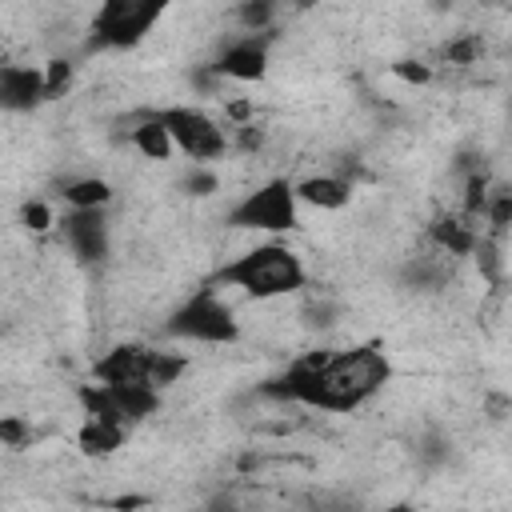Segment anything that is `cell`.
Returning a JSON list of instances; mask_svg holds the SVG:
<instances>
[{
  "label": "cell",
  "instance_id": "22",
  "mask_svg": "<svg viewBox=\"0 0 512 512\" xmlns=\"http://www.w3.org/2000/svg\"><path fill=\"white\" fill-rule=\"evenodd\" d=\"M184 188H188L192 196H212V192L220 188V176H216L208 164H192V172L184 176Z\"/></svg>",
  "mask_w": 512,
  "mask_h": 512
},
{
  "label": "cell",
  "instance_id": "5",
  "mask_svg": "<svg viewBox=\"0 0 512 512\" xmlns=\"http://www.w3.org/2000/svg\"><path fill=\"white\" fill-rule=\"evenodd\" d=\"M300 196H296V180L288 176H268L264 184H256L252 192H244L232 208H228V224L240 232H268V236H284L300 228Z\"/></svg>",
  "mask_w": 512,
  "mask_h": 512
},
{
  "label": "cell",
  "instance_id": "2",
  "mask_svg": "<svg viewBox=\"0 0 512 512\" xmlns=\"http://www.w3.org/2000/svg\"><path fill=\"white\" fill-rule=\"evenodd\" d=\"M212 284L236 288L252 300H280V296H296V292L308 288V264L296 248H288L280 240H268V244L244 248L240 256L220 264Z\"/></svg>",
  "mask_w": 512,
  "mask_h": 512
},
{
  "label": "cell",
  "instance_id": "4",
  "mask_svg": "<svg viewBox=\"0 0 512 512\" xmlns=\"http://www.w3.org/2000/svg\"><path fill=\"white\" fill-rule=\"evenodd\" d=\"M164 332L172 340H188V344H236L240 340V320H236V308L212 288H196L192 296H184L168 320H164Z\"/></svg>",
  "mask_w": 512,
  "mask_h": 512
},
{
  "label": "cell",
  "instance_id": "17",
  "mask_svg": "<svg viewBox=\"0 0 512 512\" xmlns=\"http://www.w3.org/2000/svg\"><path fill=\"white\" fill-rule=\"evenodd\" d=\"M184 372H188V356L152 348V372H148V380H152L156 388H172V384H176Z\"/></svg>",
  "mask_w": 512,
  "mask_h": 512
},
{
  "label": "cell",
  "instance_id": "9",
  "mask_svg": "<svg viewBox=\"0 0 512 512\" xmlns=\"http://www.w3.org/2000/svg\"><path fill=\"white\" fill-rule=\"evenodd\" d=\"M148 372H152V348L136 340H120L100 360H92V380L100 384H136V380H148Z\"/></svg>",
  "mask_w": 512,
  "mask_h": 512
},
{
  "label": "cell",
  "instance_id": "1",
  "mask_svg": "<svg viewBox=\"0 0 512 512\" xmlns=\"http://www.w3.org/2000/svg\"><path fill=\"white\" fill-rule=\"evenodd\" d=\"M392 380V360L380 344H352L340 352H308L284 372L264 380V396L288 400L312 412H356L384 392Z\"/></svg>",
  "mask_w": 512,
  "mask_h": 512
},
{
  "label": "cell",
  "instance_id": "19",
  "mask_svg": "<svg viewBox=\"0 0 512 512\" xmlns=\"http://www.w3.org/2000/svg\"><path fill=\"white\" fill-rule=\"evenodd\" d=\"M480 56H484V40L476 32H464V36L448 40V48H444V60L448 64H476Z\"/></svg>",
  "mask_w": 512,
  "mask_h": 512
},
{
  "label": "cell",
  "instance_id": "16",
  "mask_svg": "<svg viewBox=\"0 0 512 512\" xmlns=\"http://www.w3.org/2000/svg\"><path fill=\"white\" fill-rule=\"evenodd\" d=\"M484 220H488L492 236H504L512 228V188L508 184H492L488 204H484Z\"/></svg>",
  "mask_w": 512,
  "mask_h": 512
},
{
  "label": "cell",
  "instance_id": "20",
  "mask_svg": "<svg viewBox=\"0 0 512 512\" xmlns=\"http://www.w3.org/2000/svg\"><path fill=\"white\" fill-rule=\"evenodd\" d=\"M44 84H48V100L64 96V88L72 84V60H64V56H52V60L44 64Z\"/></svg>",
  "mask_w": 512,
  "mask_h": 512
},
{
  "label": "cell",
  "instance_id": "11",
  "mask_svg": "<svg viewBox=\"0 0 512 512\" xmlns=\"http://www.w3.org/2000/svg\"><path fill=\"white\" fill-rule=\"evenodd\" d=\"M296 196H300V204H308V208L340 212V208L352 204V180L340 176V172H312V176L296 180Z\"/></svg>",
  "mask_w": 512,
  "mask_h": 512
},
{
  "label": "cell",
  "instance_id": "26",
  "mask_svg": "<svg viewBox=\"0 0 512 512\" xmlns=\"http://www.w3.org/2000/svg\"><path fill=\"white\" fill-rule=\"evenodd\" d=\"M112 504L116 508H140V504H148V496H116Z\"/></svg>",
  "mask_w": 512,
  "mask_h": 512
},
{
  "label": "cell",
  "instance_id": "24",
  "mask_svg": "<svg viewBox=\"0 0 512 512\" xmlns=\"http://www.w3.org/2000/svg\"><path fill=\"white\" fill-rule=\"evenodd\" d=\"M392 72H396L400 80H408V84H428V80H432V68L420 64V60H396Z\"/></svg>",
  "mask_w": 512,
  "mask_h": 512
},
{
  "label": "cell",
  "instance_id": "3",
  "mask_svg": "<svg viewBox=\"0 0 512 512\" xmlns=\"http://www.w3.org/2000/svg\"><path fill=\"white\" fill-rule=\"evenodd\" d=\"M172 0H100L88 24L92 52H128L148 40V32L164 20Z\"/></svg>",
  "mask_w": 512,
  "mask_h": 512
},
{
  "label": "cell",
  "instance_id": "21",
  "mask_svg": "<svg viewBox=\"0 0 512 512\" xmlns=\"http://www.w3.org/2000/svg\"><path fill=\"white\" fill-rule=\"evenodd\" d=\"M20 224H24L28 232H44V228L56 224V216H52V208H48L44 200H24V208H20Z\"/></svg>",
  "mask_w": 512,
  "mask_h": 512
},
{
  "label": "cell",
  "instance_id": "13",
  "mask_svg": "<svg viewBox=\"0 0 512 512\" xmlns=\"http://www.w3.org/2000/svg\"><path fill=\"white\" fill-rule=\"evenodd\" d=\"M124 440H128V428H124V424H112V420L84 416L80 428H76V448H80L88 460H104V456L120 452Z\"/></svg>",
  "mask_w": 512,
  "mask_h": 512
},
{
  "label": "cell",
  "instance_id": "25",
  "mask_svg": "<svg viewBox=\"0 0 512 512\" xmlns=\"http://www.w3.org/2000/svg\"><path fill=\"white\" fill-rule=\"evenodd\" d=\"M224 116H228L236 128H240V124H252V104H248V100H228V104H224Z\"/></svg>",
  "mask_w": 512,
  "mask_h": 512
},
{
  "label": "cell",
  "instance_id": "15",
  "mask_svg": "<svg viewBox=\"0 0 512 512\" xmlns=\"http://www.w3.org/2000/svg\"><path fill=\"white\" fill-rule=\"evenodd\" d=\"M116 196V188L104 176H72L60 184V200L68 208H108Z\"/></svg>",
  "mask_w": 512,
  "mask_h": 512
},
{
  "label": "cell",
  "instance_id": "12",
  "mask_svg": "<svg viewBox=\"0 0 512 512\" xmlns=\"http://www.w3.org/2000/svg\"><path fill=\"white\" fill-rule=\"evenodd\" d=\"M428 236L440 252L448 256H472L476 252V240H480V228L472 224L468 212H440L432 224H428Z\"/></svg>",
  "mask_w": 512,
  "mask_h": 512
},
{
  "label": "cell",
  "instance_id": "6",
  "mask_svg": "<svg viewBox=\"0 0 512 512\" xmlns=\"http://www.w3.org/2000/svg\"><path fill=\"white\" fill-rule=\"evenodd\" d=\"M160 120L168 124L172 140H176V152H184L192 164H208V160H220L228 152V132L220 128L216 116H208L204 108H192V104H168V108H156Z\"/></svg>",
  "mask_w": 512,
  "mask_h": 512
},
{
  "label": "cell",
  "instance_id": "7",
  "mask_svg": "<svg viewBox=\"0 0 512 512\" xmlns=\"http://www.w3.org/2000/svg\"><path fill=\"white\" fill-rule=\"evenodd\" d=\"M68 252L80 264H104L112 252V224H108V208H68L56 220Z\"/></svg>",
  "mask_w": 512,
  "mask_h": 512
},
{
  "label": "cell",
  "instance_id": "23",
  "mask_svg": "<svg viewBox=\"0 0 512 512\" xmlns=\"http://www.w3.org/2000/svg\"><path fill=\"white\" fill-rule=\"evenodd\" d=\"M0 440H4V448H24L32 440V428L20 416H4L0 420Z\"/></svg>",
  "mask_w": 512,
  "mask_h": 512
},
{
  "label": "cell",
  "instance_id": "10",
  "mask_svg": "<svg viewBox=\"0 0 512 512\" xmlns=\"http://www.w3.org/2000/svg\"><path fill=\"white\" fill-rule=\"evenodd\" d=\"M48 100L44 64H4L0 68V104L4 112H32Z\"/></svg>",
  "mask_w": 512,
  "mask_h": 512
},
{
  "label": "cell",
  "instance_id": "8",
  "mask_svg": "<svg viewBox=\"0 0 512 512\" xmlns=\"http://www.w3.org/2000/svg\"><path fill=\"white\" fill-rule=\"evenodd\" d=\"M268 64H272V56H268V40L256 36V32H248V36H236V40H228V44L220 48L212 72H216L220 80L260 84V80L268 76Z\"/></svg>",
  "mask_w": 512,
  "mask_h": 512
},
{
  "label": "cell",
  "instance_id": "14",
  "mask_svg": "<svg viewBox=\"0 0 512 512\" xmlns=\"http://www.w3.org/2000/svg\"><path fill=\"white\" fill-rule=\"evenodd\" d=\"M128 144L144 156V160H172L176 156V140H172V132H168V124L160 120V112H148L144 120H136L132 128H128Z\"/></svg>",
  "mask_w": 512,
  "mask_h": 512
},
{
  "label": "cell",
  "instance_id": "18",
  "mask_svg": "<svg viewBox=\"0 0 512 512\" xmlns=\"http://www.w3.org/2000/svg\"><path fill=\"white\" fill-rule=\"evenodd\" d=\"M236 20L244 32H268L276 20V0H240Z\"/></svg>",
  "mask_w": 512,
  "mask_h": 512
}]
</instances>
